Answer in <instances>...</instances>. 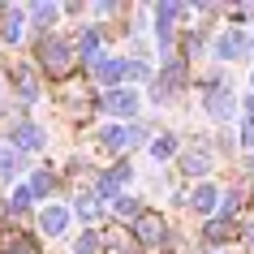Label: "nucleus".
I'll use <instances>...</instances> for the list:
<instances>
[{
	"label": "nucleus",
	"instance_id": "f257e3e1",
	"mask_svg": "<svg viewBox=\"0 0 254 254\" xmlns=\"http://www.w3.org/2000/svg\"><path fill=\"white\" fill-rule=\"evenodd\" d=\"M35 61H39L43 73H69V65H73V39H65V35H39L35 39Z\"/></svg>",
	"mask_w": 254,
	"mask_h": 254
},
{
	"label": "nucleus",
	"instance_id": "f03ea898",
	"mask_svg": "<svg viewBox=\"0 0 254 254\" xmlns=\"http://www.w3.org/2000/svg\"><path fill=\"white\" fill-rule=\"evenodd\" d=\"M129 228H134V241L142 246V250H160L164 241H168V215H164V211H151V207L138 215Z\"/></svg>",
	"mask_w": 254,
	"mask_h": 254
},
{
	"label": "nucleus",
	"instance_id": "7ed1b4c3",
	"mask_svg": "<svg viewBox=\"0 0 254 254\" xmlns=\"http://www.w3.org/2000/svg\"><path fill=\"white\" fill-rule=\"evenodd\" d=\"M95 108H99V112H108V117L134 121L138 112H142V95H138L134 86H117V91H104V95H99V99H95Z\"/></svg>",
	"mask_w": 254,
	"mask_h": 254
},
{
	"label": "nucleus",
	"instance_id": "20e7f679",
	"mask_svg": "<svg viewBox=\"0 0 254 254\" xmlns=\"http://www.w3.org/2000/svg\"><path fill=\"white\" fill-rule=\"evenodd\" d=\"M129 177H134V168L121 160L117 168H108V173H99V177L91 181V194H95L99 202H104V198H112V202H117V198H121V186H125Z\"/></svg>",
	"mask_w": 254,
	"mask_h": 254
},
{
	"label": "nucleus",
	"instance_id": "39448f33",
	"mask_svg": "<svg viewBox=\"0 0 254 254\" xmlns=\"http://www.w3.org/2000/svg\"><path fill=\"white\" fill-rule=\"evenodd\" d=\"M181 13H186V9H181L177 0H164L160 9H155V43H160L164 56L173 52V39H177V35H173V22H177Z\"/></svg>",
	"mask_w": 254,
	"mask_h": 254
},
{
	"label": "nucleus",
	"instance_id": "423d86ee",
	"mask_svg": "<svg viewBox=\"0 0 254 254\" xmlns=\"http://www.w3.org/2000/svg\"><path fill=\"white\" fill-rule=\"evenodd\" d=\"M202 112L211 121H233L237 117V95L228 86H215V91H202Z\"/></svg>",
	"mask_w": 254,
	"mask_h": 254
},
{
	"label": "nucleus",
	"instance_id": "0eeeda50",
	"mask_svg": "<svg viewBox=\"0 0 254 254\" xmlns=\"http://www.w3.org/2000/svg\"><path fill=\"white\" fill-rule=\"evenodd\" d=\"M125 69H129V61H95L91 78L99 82L104 91H117V86H125Z\"/></svg>",
	"mask_w": 254,
	"mask_h": 254
},
{
	"label": "nucleus",
	"instance_id": "6e6552de",
	"mask_svg": "<svg viewBox=\"0 0 254 254\" xmlns=\"http://www.w3.org/2000/svg\"><path fill=\"white\" fill-rule=\"evenodd\" d=\"M181 173H186V177H207V173H211V142H202V138H198V142L181 155Z\"/></svg>",
	"mask_w": 254,
	"mask_h": 254
},
{
	"label": "nucleus",
	"instance_id": "1a4fd4ad",
	"mask_svg": "<svg viewBox=\"0 0 254 254\" xmlns=\"http://www.w3.org/2000/svg\"><path fill=\"white\" fill-rule=\"evenodd\" d=\"M48 147V134H43V125H35V121H22L13 129V151L17 155H26V151H43Z\"/></svg>",
	"mask_w": 254,
	"mask_h": 254
},
{
	"label": "nucleus",
	"instance_id": "9d476101",
	"mask_svg": "<svg viewBox=\"0 0 254 254\" xmlns=\"http://www.w3.org/2000/svg\"><path fill=\"white\" fill-rule=\"evenodd\" d=\"M69 220H73V211L69 207H43L39 211V228H43V237H65V228H69Z\"/></svg>",
	"mask_w": 254,
	"mask_h": 254
},
{
	"label": "nucleus",
	"instance_id": "9b49d317",
	"mask_svg": "<svg viewBox=\"0 0 254 254\" xmlns=\"http://www.w3.org/2000/svg\"><path fill=\"white\" fill-rule=\"evenodd\" d=\"M215 207H220V190L211 186V181H202L194 194H190V211L194 215H202V220H211L215 215Z\"/></svg>",
	"mask_w": 254,
	"mask_h": 254
},
{
	"label": "nucleus",
	"instance_id": "f8f14e48",
	"mask_svg": "<svg viewBox=\"0 0 254 254\" xmlns=\"http://www.w3.org/2000/svg\"><path fill=\"white\" fill-rule=\"evenodd\" d=\"M233 233H237V220H224V215L202 220V241H207V246H215V250H220V246H224Z\"/></svg>",
	"mask_w": 254,
	"mask_h": 254
},
{
	"label": "nucleus",
	"instance_id": "ddd939ff",
	"mask_svg": "<svg viewBox=\"0 0 254 254\" xmlns=\"http://www.w3.org/2000/svg\"><path fill=\"white\" fill-rule=\"evenodd\" d=\"M13 86H17V99H22V108H30L35 99H39V73H35L30 65H17Z\"/></svg>",
	"mask_w": 254,
	"mask_h": 254
},
{
	"label": "nucleus",
	"instance_id": "4468645a",
	"mask_svg": "<svg viewBox=\"0 0 254 254\" xmlns=\"http://www.w3.org/2000/svg\"><path fill=\"white\" fill-rule=\"evenodd\" d=\"M22 35H26V9H4V26H0V39L9 43V48H17V43H22Z\"/></svg>",
	"mask_w": 254,
	"mask_h": 254
},
{
	"label": "nucleus",
	"instance_id": "2eb2a0df",
	"mask_svg": "<svg viewBox=\"0 0 254 254\" xmlns=\"http://www.w3.org/2000/svg\"><path fill=\"white\" fill-rule=\"evenodd\" d=\"M215 56H220V61H237V56H246V35H241V30H220Z\"/></svg>",
	"mask_w": 254,
	"mask_h": 254
},
{
	"label": "nucleus",
	"instance_id": "dca6fc26",
	"mask_svg": "<svg viewBox=\"0 0 254 254\" xmlns=\"http://www.w3.org/2000/svg\"><path fill=\"white\" fill-rule=\"evenodd\" d=\"M17 173H22V155L13 151V142L0 138V186H13Z\"/></svg>",
	"mask_w": 254,
	"mask_h": 254
},
{
	"label": "nucleus",
	"instance_id": "f3484780",
	"mask_svg": "<svg viewBox=\"0 0 254 254\" xmlns=\"http://www.w3.org/2000/svg\"><path fill=\"white\" fill-rule=\"evenodd\" d=\"M56 17H61V4H30V9H26L30 30H39V35H48V26H52Z\"/></svg>",
	"mask_w": 254,
	"mask_h": 254
},
{
	"label": "nucleus",
	"instance_id": "a211bd4d",
	"mask_svg": "<svg viewBox=\"0 0 254 254\" xmlns=\"http://www.w3.org/2000/svg\"><path fill=\"white\" fill-rule=\"evenodd\" d=\"M99 151H104V155H117V151H129L125 147V125H104V129H99Z\"/></svg>",
	"mask_w": 254,
	"mask_h": 254
},
{
	"label": "nucleus",
	"instance_id": "6ab92c4d",
	"mask_svg": "<svg viewBox=\"0 0 254 254\" xmlns=\"http://www.w3.org/2000/svg\"><path fill=\"white\" fill-rule=\"evenodd\" d=\"M52 186H56V173H52V168H35V173H30V181H26V190H30V198H35V202L48 198V194H52Z\"/></svg>",
	"mask_w": 254,
	"mask_h": 254
},
{
	"label": "nucleus",
	"instance_id": "aec40b11",
	"mask_svg": "<svg viewBox=\"0 0 254 254\" xmlns=\"http://www.w3.org/2000/svg\"><path fill=\"white\" fill-rule=\"evenodd\" d=\"M177 151H181V138H177L173 129H168V134H155V142H151V155H155V160H173Z\"/></svg>",
	"mask_w": 254,
	"mask_h": 254
},
{
	"label": "nucleus",
	"instance_id": "412c9836",
	"mask_svg": "<svg viewBox=\"0 0 254 254\" xmlns=\"http://www.w3.org/2000/svg\"><path fill=\"white\" fill-rule=\"evenodd\" d=\"M241 202H246V194H241V190H224V194H220V207H215V215L237 220V215H241Z\"/></svg>",
	"mask_w": 254,
	"mask_h": 254
},
{
	"label": "nucleus",
	"instance_id": "4be33fe9",
	"mask_svg": "<svg viewBox=\"0 0 254 254\" xmlns=\"http://www.w3.org/2000/svg\"><path fill=\"white\" fill-rule=\"evenodd\" d=\"M73 207H78V215L86 220V224H95V220L104 215V207H99V198H95L91 190H86V194H78V202H73Z\"/></svg>",
	"mask_w": 254,
	"mask_h": 254
},
{
	"label": "nucleus",
	"instance_id": "5701e85b",
	"mask_svg": "<svg viewBox=\"0 0 254 254\" xmlns=\"http://www.w3.org/2000/svg\"><path fill=\"white\" fill-rule=\"evenodd\" d=\"M142 211H147V202H142V198H129V194H121V198H117V215H121V220H129V224H134Z\"/></svg>",
	"mask_w": 254,
	"mask_h": 254
},
{
	"label": "nucleus",
	"instance_id": "b1692460",
	"mask_svg": "<svg viewBox=\"0 0 254 254\" xmlns=\"http://www.w3.org/2000/svg\"><path fill=\"white\" fill-rule=\"evenodd\" d=\"M99 250H104V241H99V233H95V228H86V233L73 241V254H99Z\"/></svg>",
	"mask_w": 254,
	"mask_h": 254
},
{
	"label": "nucleus",
	"instance_id": "393cba45",
	"mask_svg": "<svg viewBox=\"0 0 254 254\" xmlns=\"http://www.w3.org/2000/svg\"><path fill=\"white\" fill-rule=\"evenodd\" d=\"M0 254H39V246L30 237H9L4 246H0Z\"/></svg>",
	"mask_w": 254,
	"mask_h": 254
},
{
	"label": "nucleus",
	"instance_id": "a878e982",
	"mask_svg": "<svg viewBox=\"0 0 254 254\" xmlns=\"http://www.w3.org/2000/svg\"><path fill=\"white\" fill-rule=\"evenodd\" d=\"M30 207H35L30 190H26V186H17V190H13V198H9V211H13V215H26Z\"/></svg>",
	"mask_w": 254,
	"mask_h": 254
},
{
	"label": "nucleus",
	"instance_id": "bb28decb",
	"mask_svg": "<svg viewBox=\"0 0 254 254\" xmlns=\"http://www.w3.org/2000/svg\"><path fill=\"white\" fill-rule=\"evenodd\" d=\"M241 147L254 151V121H246V125H241Z\"/></svg>",
	"mask_w": 254,
	"mask_h": 254
},
{
	"label": "nucleus",
	"instance_id": "cd10ccee",
	"mask_svg": "<svg viewBox=\"0 0 254 254\" xmlns=\"http://www.w3.org/2000/svg\"><path fill=\"white\" fill-rule=\"evenodd\" d=\"M246 112H250V121H254V95H246Z\"/></svg>",
	"mask_w": 254,
	"mask_h": 254
},
{
	"label": "nucleus",
	"instance_id": "c85d7f7f",
	"mask_svg": "<svg viewBox=\"0 0 254 254\" xmlns=\"http://www.w3.org/2000/svg\"><path fill=\"white\" fill-rule=\"evenodd\" d=\"M246 241H250V246H254V224H250V228H246Z\"/></svg>",
	"mask_w": 254,
	"mask_h": 254
},
{
	"label": "nucleus",
	"instance_id": "c756f323",
	"mask_svg": "<svg viewBox=\"0 0 254 254\" xmlns=\"http://www.w3.org/2000/svg\"><path fill=\"white\" fill-rule=\"evenodd\" d=\"M207 254H224V250H207Z\"/></svg>",
	"mask_w": 254,
	"mask_h": 254
},
{
	"label": "nucleus",
	"instance_id": "7c9ffc66",
	"mask_svg": "<svg viewBox=\"0 0 254 254\" xmlns=\"http://www.w3.org/2000/svg\"><path fill=\"white\" fill-rule=\"evenodd\" d=\"M250 173H254V160H250Z\"/></svg>",
	"mask_w": 254,
	"mask_h": 254
},
{
	"label": "nucleus",
	"instance_id": "2f4dec72",
	"mask_svg": "<svg viewBox=\"0 0 254 254\" xmlns=\"http://www.w3.org/2000/svg\"><path fill=\"white\" fill-rule=\"evenodd\" d=\"M0 91H4V82H0Z\"/></svg>",
	"mask_w": 254,
	"mask_h": 254
}]
</instances>
